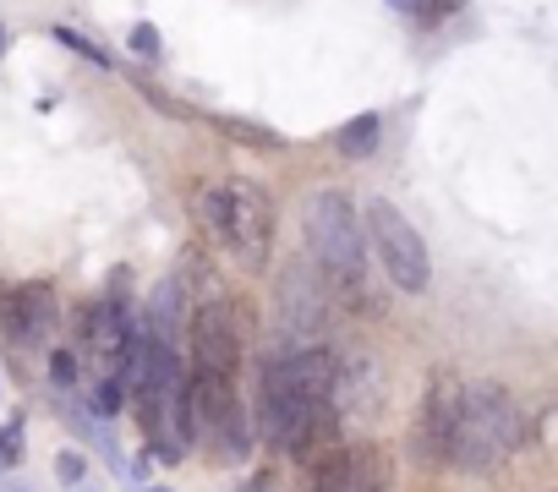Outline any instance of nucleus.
I'll return each mask as SVG.
<instances>
[{"label":"nucleus","mask_w":558,"mask_h":492,"mask_svg":"<svg viewBox=\"0 0 558 492\" xmlns=\"http://www.w3.org/2000/svg\"><path fill=\"white\" fill-rule=\"evenodd\" d=\"M525 443V410L498 378H476L460 394V432H454V459L460 470H498L514 448Z\"/></svg>","instance_id":"obj_1"},{"label":"nucleus","mask_w":558,"mask_h":492,"mask_svg":"<svg viewBox=\"0 0 558 492\" xmlns=\"http://www.w3.org/2000/svg\"><path fill=\"white\" fill-rule=\"evenodd\" d=\"M307 241H313V263L324 269V280L335 291L356 296L367 280V235H362V219L345 192L329 186L307 202Z\"/></svg>","instance_id":"obj_2"},{"label":"nucleus","mask_w":558,"mask_h":492,"mask_svg":"<svg viewBox=\"0 0 558 492\" xmlns=\"http://www.w3.org/2000/svg\"><path fill=\"white\" fill-rule=\"evenodd\" d=\"M362 235H367V246L378 253V263H384V274H389L395 291H405V296H427V291H433L427 241H422V230L400 213V202L373 197V202H367V224H362Z\"/></svg>","instance_id":"obj_3"},{"label":"nucleus","mask_w":558,"mask_h":492,"mask_svg":"<svg viewBox=\"0 0 558 492\" xmlns=\"http://www.w3.org/2000/svg\"><path fill=\"white\" fill-rule=\"evenodd\" d=\"M307 427H313V416H307V405H302L291 356H268V361H263V378H257V432H263L279 454H296L302 438H307Z\"/></svg>","instance_id":"obj_4"},{"label":"nucleus","mask_w":558,"mask_h":492,"mask_svg":"<svg viewBox=\"0 0 558 492\" xmlns=\"http://www.w3.org/2000/svg\"><path fill=\"white\" fill-rule=\"evenodd\" d=\"M225 202H230V235H225V246L252 274L268 269V258H274V197L257 181L235 175V181H225Z\"/></svg>","instance_id":"obj_5"},{"label":"nucleus","mask_w":558,"mask_h":492,"mask_svg":"<svg viewBox=\"0 0 558 492\" xmlns=\"http://www.w3.org/2000/svg\"><path fill=\"white\" fill-rule=\"evenodd\" d=\"M460 394L465 383L454 372H433L422 389V410H416V454L427 465H449L454 459V432H460Z\"/></svg>","instance_id":"obj_6"},{"label":"nucleus","mask_w":558,"mask_h":492,"mask_svg":"<svg viewBox=\"0 0 558 492\" xmlns=\"http://www.w3.org/2000/svg\"><path fill=\"white\" fill-rule=\"evenodd\" d=\"M313 492H389V470H384V454L356 443H335L329 454L313 459Z\"/></svg>","instance_id":"obj_7"},{"label":"nucleus","mask_w":558,"mask_h":492,"mask_svg":"<svg viewBox=\"0 0 558 492\" xmlns=\"http://www.w3.org/2000/svg\"><path fill=\"white\" fill-rule=\"evenodd\" d=\"M279 323H286L291 340H313L329 323V291L302 263H291L286 274H279Z\"/></svg>","instance_id":"obj_8"},{"label":"nucleus","mask_w":558,"mask_h":492,"mask_svg":"<svg viewBox=\"0 0 558 492\" xmlns=\"http://www.w3.org/2000/svg\"><path fill=\"white\" fill-rule=\"evenodd\" d=\"M389 389H384V367L367 350H345L335 356V410H351L356 421H373L384 410Z\"/></svg>","instance_id":"obj_9"},{"label":"nucleus","mask_w":558,"mask_h":492,"mask_svg":"<svg viewBox=\"0 0 558 492\" xmlns=\"http://www.w3.org/2000/svg\"><path fill=\"white\" fill-rule=\"evenodd\" d=\"M0 318H7V334L17 345H50L56 334V291L50 285H17L0 302Z\"/></svg>","instance_id":"obj_10"},{"label":"nucleus","mask_w":558,"mask_h":492,"mask_svg":"<svg viewBox=\"0 0 558 492\" xmlns=\"http://www.w3.org/2000/svg\"><path fill=\"white\" fill-rule=\"evenodd\" d=\"M378 143H384V115H378V110H362V115H351V121L335 132V148H340L345 159H373Z\"/></svg>","instance_id":"obj_11"},{"label":"nucleus","mask_w":558,"mask_h":492,"mask_svg":"<svg viewBox=\"0 0 558 492\" xmlns=\"http://www.w3.org/2000/svg\"><path fill=\"white\" fill-rule=\"evenodd\" d=\"M192 219H197V230H203L214 246H225V235H230V202H225V186H197V192H192Z\"/></svg>","instance_id":"obj_12"},{"label":"nucleus","mask_w":558,"mask_h":492,"mask_svg":"<svg viewBox=\"0 0 558 492\" xmlns=\"http://www.w3.org/2000/svg\"><path fill=\"white\" fill-rule=\"evenodd\" d=\"M50 34H56V39H61V45H66V50H77V56H83V61H94V66H99V72H105V66H110V56H105V50H99V45H94V39H83V34H77V28H66V23H56V28H50Z\"/></svg>","instance_id":"obj_13"},{"label":"nucleus","mask_w":558,"mask_h":492,"mask_svg":"<svg viewBox=\"0 0 558 492\" xmlns=\"http://www.w3.org/2000/svg\"><path fill=\"white\" fill-rule=\"evenodd\" d=\"M126 45H132V56H137V61H159V56H165V45H159V28H154V23H137V28L126 34Z\"/></svg>","instance_id":"obj_14"},{"label":"nucleus","mask_w":558,"mask_h":492,"mask_svg":"<svg viewBox=\"0 0 558 492\" xmlns=\"http://www.w3.org/2000/svg\"><path fill=\"white\" fill-rule=\"evenodd\" d=\"M121 405H126V383H121V378L110 372V378L99 383V394H94V410H99V416H116Z\"/></svg>","instance_id":"obj_15"},{"label":"nucleus","mask_w":558,"mask_h":492,"mask_svg":"<svg viewBox=\"0 0 558 492\" xmlns=\"http://www.w3.org/2000/svg\"><path fill=\"white\" fill-rule=\"evenodd\" d=\"M7 465H23V421L0 427V470H7Z\"/></svg>","instance_id":"obj_16"},{"label":"nucleus","mask_w":558,"mask_h":492,"mask_svg":"<svg viewBox=\"0 0 558 492\" xmlns=\"http://www.w3.org/2000/svg\"><path fill=\"white\" fill-rule=\"evenodd\" d=\"M50 378H56L61 389H72V383H77V356H72V350H56V356H50Z\"/></svg>","instance_id":"obj_17"},{"label":"nucleus","mask_w":558,"mask_h":492,"mask_svg":"<svg viewBox=\"0 0 558 492\" xmlns=\"http://www.w3.org/2000/svg\"><path fill=\"white\" fill-rule=\"evenodd\" d=\"M56 470H61V481H72V487H83V476H88V459H83V454H72V448H66V454H61V459H56Z\"/></svg>","instance_id":"obj_18"},{"label":"nucleus","mask_w":558,"mask_h":492,"mask_svg":"<svg viewBox=\"0 0 558 492\" xmlns=\"http://www.w3.org/2000/svg\"><path fill=\"white\" fill-rule=\"evenodd\" d=\"M454 7H460V0H427V7H422V12H427V23H433V17H449Z\"/></svg>","instance_id":"obj_19"},{"label":"nucleus","mask_w":558,"mask_h":492,"mask_svg":"<svg viewBox=\"0 0 558 492\" xmlns=\"http://www.w3.org/2000/svg\"><path fill=\"white\" fill-rule=\"evenodd\" d=\"M384 7H395V12H405V17H416V12L427 7V0H384Z\"/></svg>","instance_id":"obj_20"},{"label":"nucleus","mask_w":558,"mask_h":492,"mask_svg":"<svg viewBox=\"0 0 558 492\" xmlns=\"http://www.w3.org/2000/svg\"><path fill=\"white\" fill-rule=\"evenodd\" d=\"M7 45H12V34H7V23H0V56H7Z\"/></svg>","instance_id":"obj_21"},{"label":"nucleus","mask_w":558,"mask_h":492,"mask_svg":"<svg viewBox=\"0 0 558 492\" xmlns=\"http://www.w3.org/2000/svg\"><path fill=\"white\" fill-rule=\"evenodd\" d=\"M143 492H170V487H143Z\"/></svg>","instance_id":"obj_22"}]
</instances>
